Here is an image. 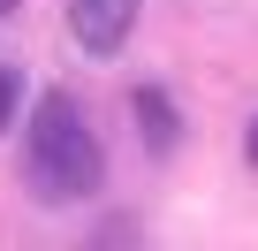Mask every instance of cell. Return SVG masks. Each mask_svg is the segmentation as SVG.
<instances>
[{"instance_id":"4","label":"cell","mask_w":258,"mask_h":251,"mask_svg":"<svg viewBox=\"0 0 258 251\" xmlns=\"http://www.w3.org/2000/svg\"><path fill=\"white\" fill-rule=\"evenodd\" d=\"M84 243H99V251H114V243H145V228H137V213H106Z\"/></svg>"},{"instance_id":"1","label":"cell","mask_w":258,"mask_h":251,"mask_svg":"<svg viewBox=\"0 0 258 251\" xmlns=\"http://www.w3.org/2000/svg\"><path fill=\"white\" fill-rule=\"evenodd\" d=\"M23 190L38 206H84L106 190V145L91 130V114L76 91H38L31 130H23Z\"/></svg>"},{"instance_id":"3","label":"cell","mask_w":258,"mask_h":251,"mask_svg":"<svg viewBox=\"0 0 258 251\" xmlns=\"http://www.w3.org/2000/svg\"><path fill=\"white\" fill-rule=\"evenodd\" d=\"M129 122H137V137H145L152 160H167V153L182 145V114H175L167 84H129Z\"/></svg>"},{"instance_id":"6","label":"cell","mask_w":258,"mask_h":251,"mask_svg":"<svg viewBox=\"0 0 258 251\" xmlns=\"http://www.w3.org/2000/svg\"><path fill=\"white\" fill-rule=\"evenodd\" d=\"M243 160L258 168V114H250V130H243Z\"/></svg>"},{"instance_id":"7","label":"cell","mask_w":258,"mask_h":251,"mask_svg":"<svg viewBox=\"0 0 258 251\" xmlns=\"http://www.w3.org/2000/svg\"><path fill=\"white\" fill-rule=\"evenodd\" d=\"M16 8H23V0H0V16H16Z\"/></svg>"},{"instance_id":"5","label":"cell","mask_w":258,"mask_h":251,"mask_svg":"<svg viewBox=\"0 0 258 251\" xmlns=\"http://www.w3.org/2000/svg\"><path fill=\"white\" fill-rule=\"evenodd\" d=\"M23 91H31L23 69H16V61H0V137H8V122L23 114Z\"/></svg>"},{"instance_id":"2","label":"cell","mask_w":258,"mask_h":251,"mask_svg":"<svg viewBox=\"0 0 258 251\" xmlns=\"http://www.w3.org/2000/svg\"><path fill=\"white\" fill-rule=\"evenodd\" d=\"M137 8L145 0H69V38L91 54V61H114L137 31Z\"/></svg>"}]
</instances>
